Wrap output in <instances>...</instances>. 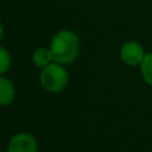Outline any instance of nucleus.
Returning <instances> with one entry per match:
<instances>
[{
	"instance_id": "20e7f679",
	"label": "nucleus",
	"mask_w": 152,
	"mask_h": 152,
	"mask_svg": "<svg viewBox=\"0 0 152 152\" xmlns=\"http://www.w3.org/2000/svg\"><path fill=\"white\" fill-rule=\"evenodd\" d=\"M7 152H39V143L29 132H16L8 140Z\"/></svg>"
},
{
	"instance_id": "7ed1b4c3",
	"label": "nucleus",
	"mask_w": 152,
	"mask_h": 152,
	"mask_svg": "<svg viewBox=\"0 0 152 152\" xmlns=\"http://www.w3.org/2000/svg\"><path fill=\"white\" fill-rule=\"evenodd\" d=\"M144 56L145 52L143 45L135 40H128V42L123 43L120 51H119V58H120L121 63H124L128 67H139Z\"/></svg>"
},
{
	"instance_id": "6e6552de",
	"label": "nucleus",
	"mask_w": 152,
	"mask_h": 152,
	"mask_svg": "<svg viewBox=\"0 0 152 152\" xmlns=\"http://www.w3.org/2000/svg\"><path fill=\"white\" fill-rule=\"evenodd\" d=\"M12 66L11 53L5 47H0V75H5Z\"/></svg>"
},
{
	"instance_id": "39448f33",
	"label": "nucleus",
	"mask_w": 152,
	"mask_h": 152,
	"mask_svg": "<svg viewBox=\"0 0 152 152\" xmlns=\"http://www.w3.org/2000/svg\"><path fill=\"white\" fill-rule=\"evenodd\" d=\"M16 97L15 84L5 75H0V105L8 107L13 103Z\"/></svg>"
},
{
	"instance_id": "0eeeda50",
	"label": "nucleus",
	"mask_w": 152,
	"mask_h": 152,
	"mask_svg": "<svg viewBox=\"0 0 152 152\" xmlns=\"http://www.w3.org/2000/svg\"><path fill=\"white\" fill-rule=\"evenodd\" d=\"M139 68H140V75H142L144 83L147 86L152 87V52L145 53Z\"/></svg>"
},
{
	"instance_id": "f257e3e1",
	"label": "nucleus",
	"mask_w": 152,
	"mask_h": 152,
	"mask_svg": "<svg viewBox=\"0 0 152 152\" xmlns=\"http://www.w3.org/2000/svg\"><path fill=\"white\" fill-rule=\"evenodd\" d=\"M48 47L52 51L55 61L64 66H69L77 60L81 50V43L80 37L75 31L64 28L59 29L52 35Z\"/></svg>"
},
{
	"instance_id": "423d86ee",
	"label": "nucleus",
	"mask_w": 152,
	"mask_h": 152,
	"mask_svg": "<svg viewBox=\"0 0 152 152\" xmlns=\"http://www.w3.org/2000/svg\"><path fill=\"white\" fill-rule=\"evenodd\" d=\"M53 61H55V59H53V53L50 47H37L32 52V63L35 67L40 69L50 66Z\"/></svg>"
},
{
	"instance_id": "f03ea898",
	"label": "nucleus",
	"mask_w": 152,
	"mask_h": 152,
	"mask_svg": "<svg viewBox=\"0 0 152 152\" xmlns=\"http://www.w3.org/2000/svg\"><path fill=\"white\" fill-rule=\"evenodd\" d=\"M69 81V74L66 66L53 61L50 66L40 69L39 83L42 88L48 94H60L66 89Z\"/></svg>"
}]
</instances>
